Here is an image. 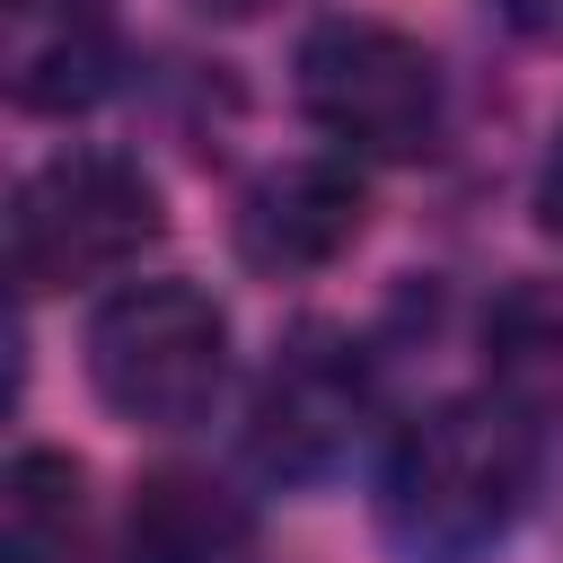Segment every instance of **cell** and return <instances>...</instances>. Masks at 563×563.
I'll list each match as a JSON object with an SVG mask.
<instances>
[{
  "label": "cell",
  "instance_id": "obj_1",
  "mask_svg": "<svg viewBox=\"0 0 563 563\" xmlns=\"http://www.w3.org/2000/svg\"><path fill=\"white\" fill-rule=\"evenodd\" d=\"M537 422L501 396L413 413L378 457V537L405 563H484L537 493Z\"/></svg>",
  "mask_w": 563,
  "mask_h": 563
},
{
  "label": "cell",
  "instance_id": "obj_2",
  "mask_svg": "<svg viewBox=\"0 0 563 563\" xmlns=\"http://www.w3.org/2000/svg\"><path fill=\"white\" fill-rule=\"evenodd\" d=\"M167 238L158 176L114 150H62L18 176L9 194V273L18 290H70L141 264Z\"/></svg>",
  "mask_w": 563,
  "mask_h": 563
},
{
  "label": "cell",
  "instance_id": "obj_3",
  "mask_svg": "<svg viewBox=\"0 0 563 563\" xmlns=\"http://www.w3.org/2000/svg\"><path fill=\"white\" fill-rule=\"evenodd\" d=\"M88 387L114 422L185 431L229 387V317L194 282H123L88 317Z\"/></svg>",
  "mask_w": 563,
  "mask_h": 563
},
{
  "label": "cell",
  "instance_id": "obj_4",
  "mask_svg": "<svg viewBox=\"0 0 563 563\" xmlns=\"http://www.w3.org/2000/svg\"><path fill=\"white\" fill-rule=\"evenodd\" d=\"M299 114L352 158H422L440 141V62L387 18H325L290 62Z\"/></svg>",
  "mask_w": 563,
  "mask_h": 563
},
{
  "label": "cell",
  "instance_id": "obj_5",
  "mask_svg": "<svg viewBox=\"0 0 563 563\" xmlns=\"http://www.w3.org/2000/svg\"><path fill=\"white\" fill-rule=\"evenodd\" d=\"M369 422V361L343 325H299L264 378H255V405H246V457L273 475V484H317L352 457Z\"/></svg>",
  "mask_w": 563,
  "mask_h": 563
},
{
  "label": "cell",
  "instance_id": "obj_6",
  "mask_svg": "<svg viewBox=\"0 0 563 563\" xmlns=\"http://www.w3.org/2000/svg\"><path fill=\"white\" fill-rule=\"evenodd\" d=\"M361 229H369V194H361V176L343 158H282V167H264L238 194V220H229L238 264L273 273V282L282 273H325Z\"/></svg>",
  "mask_w": 563,
  "mask_h": 563
},
{
  "label": "cell",
  "instance_id": "obj_7",
  "mask_svg": "<svg viewBox=\"0 0 563 563\" xmlns=\"http://www.w3.org/2000/svg\"><path fill=\"white\" fill-rule=\"evenodd\" d=\"M0 88L18 114H79L114 88V26L97 0H0Z\"/></svg>",
  "mask_w": 563,
  "mask_h": 563
},
{
  "label": "cell",
  "instance_id": "obj_8",
  "mask_svg": "<svg viewBox=\"0 0 563 563\" xmlns=\"http://www.w3.org/2000/svg\"><path fill=\"white\" fill-rule=\"evenodd\" d=\"M246 501L220 493L211 475H141L132 510H123V563H238L246 554Z\"/></svg>",
  "mask_w": 563,
  "mask_h": 563
},
{
  "label": "cell",
  "instance_id": "obj_9",
  "mask_svg": "<svg viewBox=\"0 0 563 563\" xmlns=\"http://www.w3.org/2000/svg\"><path fill=\"white\" fill-rule=\"evenodd\" d=\"M484 396H501L537 431L563 422V290L554 282H510L484 308Z\"/></svg>",
  "mask_w": 563,
  "mask_h": 563
},
{
  "label": "cell",
  "instance_id": "obj_10",
  "mask_svg": "<svg viewBox=\"0 0 563 563\" xmlns=\"http://www.w3.org/2000/svg\"><path fill=\"white\" fill-rule=\"evenodd\" d=\"M88 528V466L70 449H18L0 475V554L9 563H70Z\"/></svg>",
  "mask_w": 563,
  "mask_h": 563
},
{
  "label": "cell",
  "instance_id": "obj_11",
  "mask_svg": "<svg viewBox=\"0 0 563 563\" xmlns=\"http://www.w3.org/2000/svg\"><path fill=\"white\" fill-rule=\"evenodd\" d=\"M537 220L563 238V132H554V150H545V167H537Z\"/></svg>",
  "mask_w": 563,
  "mask_h": 563
},
{
  "label": "cell",
  "instance_id": "obj_12",
  "mask_svg": "<svg viewBox=\"0 0 563 563\" xmlns=\"http://www.w3.org/2000/svg\"><path fill=\"white\" fill-rule=\"evenodd\" d=\"M501 18L528 35H563V0H501Z\"/></svg>",
  "mask_w": 563,
  "mask_h": 563
},
{
  "label": "cell",
  "instance_id": "obj_13",
  "mask_svg": "<svg viewBox=\"0 0 563 563\" xmlns=\"http://www.w3.org/2000/svg\"><path fill=\"white\" fill-rule=\"evenodd\" d=\"M211 18H255V9H273V0H202Z\"/></svg>",
  "mask_w": 563,
  "mask_h": 563
}]
</instances>
